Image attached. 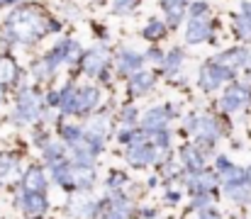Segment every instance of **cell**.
Returning a JSON list of instances; mask_svg holds the SVG:
<instances>
[{
	"label": "cell",
	"mask_w": 251,
	"mask_h": 219,
	"mask_svg": "<svg viewBox=\"0 0 251 219\" xmlns=\"http://www.w3.org/2000/svg\"><path fill=\"white\" fill-rule=\"evenodd\" d=\"M247 61H249V64H251V56H247Z\"/></svg>",
	"instance_id": "cell-30"
},
{
	"label": "cell",
	"mask_w": 251,
	"mask_h": 219,
	"mask_svg": "<svg viewBox=\"0 0 251 219\" xmlns=\"http://www.w3.org/2000/svg\"><path fill=\"white\" fill-rule=\"evenodd\" d=\"M98 102V90L95 88H85L81 93H76V112H85L90 107H95Z\"/></svg>",
	"instance_id": "cell-7"
},
{
	"label": "cell",
	"mask_w": 251,
	"mask_h": 219,
	"mask_svg": "<svg viewBox=\"0 0 251 219\" xmlns=\"http://www.w3.org/2000/svg\"><path fill=\"white\" fill-rule=\"evenodd\" d=\"M164 22H156V20H151L149 24H147V37H151V39H159L161 34H164Z\"/></svg>",
	"instance_id": "cell-23"
},
{
	"label": "cell",
	"mask_w": 251,
	"mask_h": 219,
	"mask_svg": "<svg viewBox=\"0 0 251 219\" xmlns=\"http://www.w3.org/2000/svg\"><path fill=\"white\" fill-rule=\"evenodd\" d=\"M207 37H210V24H207L205 20H200V17H193L190 24H188L185 39H188L190 44H195V42H202V39H207Z\"/></svg>",
	"instance_id": "cell-3"
},
{
	"label": "cell",
	"mask_w": 251,
	"mask_h": 219,
	"mask_svg": "<svg viewBox=\"0 0 251 219\" xmlns=\"http://www.w3.org/2000/svg\"><path fill=\"white\" fill-rule=\"evenodd\" d=\"M93 183V170L88 166H78L74 170H69V185H76L78 190H85Z\"/></svg>",
	"instance_id": "cell-6"
},
{
	"label": "cell",
	"mask_w": 251,
	"mask_h": 219,
	"mask_svg": "<svg viewBox=\"0 0 251 219\" xmlns=\"http://www.w3.org/2000/svg\"><path fill=\"white\" fill-rule=\"evenodd\" d=\"M25 190H27V193H42V190H44V175H42V170L32 168V170L25 175Z\"/></svg>",
	"instance_id": "cell-10"
},
{
	"label": "cell",
	"mask_w": 251,
	"mask_h": 219,
	"mask_svg": "<svg viewBox=\"0 0 251 219\" xmlns=\"http://www.w3.org/2000/svg\"><path fill=\"white\" fill-rule=\"evenodd\" d=\"M151 83H154V75H149L144 71H134V75H132V88L134 90H147Z\"/></svg>",
	"instance_id": "cell-16"
},
{
	"label": "cell",
	"mask_w": 251,
	"mask_h": 219,
	"mask_svg": "<svg viewBox=\"0 0 251 219\" xmlns=\"http://www.w3.org/2000/svg\"><path fill=\"white\" fill-rule=\"evenodd\" d=\"M247 178H249V180H251V168H249V170H247Z\"/></svg>",
	"instance_id": "cell-29"
},
{
	"label": "cell",
	"mask_w": 251,
	"mask_h": 219,
	"mask_svg": "<svg viewBox=\"0 0 251 219\" xmlns=\"http://www.w3.org/2000/svg\"><path fill=\"white\" fill-rule=\"evenodd\" d=\"M183 2L185 0H164V7H166L168 15H171V24H178V20L183 15Z\"/></svg>",
	"instance_id": "cell-15"
},
{
	"label": "cell",
	"mask_w": 251,
	"mask_h": 219,
	"mask_svg": "<svg viewBox=\"0 0 251 219\" xmlns=\"http://www.w3.org/2000/svg\"><path fill=\"white\" fill-rule=\"evenodd\" d=\"M61 107H64V112H76V93H74V88H66V93H64V97H61Z\"/></svg>",
	"instance_id": "cell-21"
},
{
	"label": "cell",
	"mask_w": 251,
	"mask_h": 219,
	"mask_svg": "<svg viewBox=\"0 0 251 219\" xmlns=\"http://www.w3.org/2000/svg\"><path fill=\"white\" fill-rule=\"evenodd\" d=\"M7 29H10V37L20 39V42H32L37 37H42L44 32V22L37 12L32 10H22V12H15L7 22Z\"/></svg>",
	"instance_id": "cell-1"
},
{
	"label": "cell",
	"mask_w": 251,
	"mask_h": 219,
	"mask_svg": "<svg viewBox=\"0 0 251 219\" xmlns=\"http://www.w3.org/2000/svg\"><path fill=\"white\" fill-rule=\"evenodd\" d=\"M237 32H239V37L251 39V20L247 15H239V17H237Z\"/></svg>",
	"instance_id": "cell-20"
},
{
	"label": "cell",
	"mask_w": 251,
	"mask_h": 219,
	"mask_svg": "<svg viewBox=\"0 0 251 219\" xmlns=\"http://www.w3.org/2000/svg\"><path fill=\"white\" fill-rule=\"evenodd\" d=\"M183 161L188 163L190 170H200V168H202V161H200V156L195 153V148H183Z\"/></svg>",
	"instance_id": "cell-18"
},
{
	"label": "cell",
	"mask_w": 251,
	"mask_h": 219,
	"mask_svg": "<svg viewBox=\"0 0 251 219\" xmlns=\"http://www.w3.org/2000/svg\"><path fill=\"white\" fill-rule=\"evenodd\" d=\"M244 102H247V95H244V90H242V88H234V90H229V93L225 95V100H222V107H225L227 112H232V110H239Z\"/></svg>",
	"instance_id": "cell-8"
},
{
	"label": "cell",
	"mask_w": 251,
	"mask_h": 219,
	"mask_svg": "<svg viewBox=\"0 0 251 219\" xmlns=\"http://www.w3.org/2000/svg\"><path fill=\"white\" fill-rule=\"evenodd\" d=\"M180 61H183V56H180V51H171L166 59V69L168 71H176L178 66H180Z\"/></svg>",
	"instance_id": "cell-24"
},
{
	"label": "cell",
	"mask_w": 251,
	"mask_h": 219,
	"mask_svg": "<svg viewBox=\"0 0 251 219\" xmlns=\"http://www.w3.org/2000/svg\"><path fill=\"white\" fill-rule=\"evenodd\" d=\"M64 137L71 139V142H81V129L78 127H66L64 129Z\"/></svg>",
	"instance_id": "cell-26"
},
{
	"label": "cell",
	"mask_w": 251,
	"mask_h": 219,
	"mask_svg": "<svg viewBox=\"0 0 251 219\" xmlns=\"http://www.w3.org/2000/svg\"><path fill=\"white\" fill-rule=\"evenodd\" d=\"M15 78V64L10 56H2L0 59V83H12Z\"/></svg>",
	"instance_id": "cell-14"
},
{
	"label": "cell",
	"mask_w": 251,
	"mask_h": 219,
	"mask_svg": "<svg viewBox=\"0 0 251 219\" xmlns=\"http://www.w3.org/2000/svg\"><path fill=\"white\" fill-rule=\"evenodd\" d=\"M20 120H34L39 112V100L34 97V93H22L20 97Z\"/></svg>",
	"instance_id": "cell-4"
},
{
	"label": "cell",
	"mask_w": 251,
	"mask_h": 219,
	"mask_svg": "<svg viewBox=\"0 0 251 219\" xmlns=\"http://www.w3.org/2000/svg\"><path fill=\"white\" fill-rule=\"evenodd\" d=\"M156 158V153H154V148L151 146H132L129 151H127V161L129 163H134V166H142V163H151Z\"/></svg>",
	"instance_id": "cell-5"
},
{
	"label": "cell",
	"mask_w": 251,
	"mask_h": 219,
	"mask_svg": "<svg viewBox=\"0 0 251 219\" xmlns=\"http://www.w3.org/2000/svg\"><path fill=\"white\" fill-rule=\"evenodd\" d=\"M202 219H220L217 215H212V212H207V215H202Z\"/></svg>",
	"instance_id": "cell-28"
},
{
	"label": "cell",
	"mask_w": 251,
	"mask_h": 219,
	"mask_svg": "<svg viewBox=\"0 0 251 219\" xmlns=\"http://www.w3.org/2000/svg\"><path fill=\"white\" fill-rule=\"evenodd\" d=\"M227 78H229V71H227V69L212 64V66H205V69H202L200 85H202L205 90H212V88H217V85H220L222 80H227Z\"/></svg>",
	"instance_id": "cell-2"
},
{
	"label": "cell",
	"mask_w": 251,
	"mask_h": 219,
	"mask_svg": "<svg viewBox=\"0 0 251 219\" xmlns=\"http://www.w3.org/2000/svg\"><path fill=\"white\" fill-rule=\"evenodd\" d=\"M25 210L29 215H42L47 210V200L42 197V193H27L25 195Z\"/></svg>",
	"instance_id": "cell-9"
},
{
	"label": "cell",
	"mask_w": 251,
	"mask_h": 219,
	"mask_svg": "<svg viewBox=\"0 0 251 219\" xmlns=\"http://www.w3.org/2000/svg\"><path fill=\"white\" fill-rule=\"evenodd\" d=\"M212 183H215V178L212 175H198V178H190V188L193 190H205V188H212Z\"/></svg>",
	"instance_id": "cell-19"
},
{
	"label": "cell",
	"mask_w": 251,
	"mask_h": 219,
	"mask_svg": "<svg viewBox=\"0 0 251 219\" xmlns=\"http://www.w3.org/2000/svg\"><path fill=\"white\" fill-rule=\"evenodd\" d=\"M139 66H142V59L137 54H132V51L122 54V59H120V71L122 73H134Z\"/></svg>",
	"instance_id": "cell-12"
},
{
	"label": "cell",
	"mask_w": 251,
	"mask_h": 219,
	"mask_svg": "<svg viewBox=\"0 0 251 219\" xmlns=\"http://www.w3.org/2000/svg\"><path fill=\"white\" fill-rule=\"evenodd\" d=\"M59 158H61V146L59 144L47 146V161H59Z\"/></svg>",
	"instance_id": "cell-25"
},
{
	"label": "cell",
	"mask_w": 251,
	"mask_h": 219,
	"mask_svg": "<svg viewBox=\"0 0 251 219\" xmlns=\"http://www.w3.org/2000/svg\"><path fill=\"white\" fill-rule=\"evenodd\" d=\"M164 120H166V112L156 107V110H151V112L147 115L144 124H147V129H154V127H161V124H164Z\"/></svg>",
	"instance_id": "cell-17"
},
{
	"label": "cell",
	"mask_w": 251,
	"mask_h": 219,
	"mask_svg": "<svg viewBox=\"0 0 251 219\" xmlns=\"http://www.w3.org/2000/svg\"><path fill=\"white\" fill-rule=\"evenodd\" d=\"M107 61V56H105V51L102 49H95L93 54H88V59H85V71L88 73H98L102 69V64Z\"/></svg>",
	"instance_id": "cell-11"
},
{
	"label": "cell",
	"mask_w": 251,
	"mask_h": 219,
	"mask_svg": "<svg viewBox=\"0 0 251 219\" xmlns=\"http://www.w3.org/2000/svg\"><path fill=\"white\" fill-rule=\"evenodd\" d=\"M0 100H2V93H0Z\"/></svg>",
	"instance_id": "cell-31"
},
{
	"label": "cell",
	"mask_w": 251,
	"mask_h": 219,
	"mask_svg": "<svg viewBox=\"0 0 251 219\" xmlns=\"http://www.w3.org/2000/svg\"><path fill=\"white\" fill-rule=\"evenodd\" d=\"M247 56H249V54H244V51L234 49V51L222 54V56H220V64H227V66H239V64H247Z\"/></svg>",
	"instance_id": "cell-13"
},
{
	"label": "cell",
	"mask_w": 251,
	"mask_h": 219,
	"mask_svg": "<svg viewBox=\"0 0 251 219\" xmlns=\"http://www.w3.org/2000/svg\"><path fill=\"white\" fill-rule=\"evenodd\" d=\"M207 7H205V2H195V5H190V15L193 17H200V12H205Z\"/></svg>",
	"instance_id": "cell-27"
},
{
	"label": "cell",
	"mask_w": 251,
	"mask_h": 219,
	"mask_svg": "<svg viewBox=\"0 0 251 219\" xmlns=\"http://www.w3.org/2000/svg\"><path fill=\"white\" fill-rule=\"evenodd\" d=\"M137 2H139V0H115L112 10H115L117 15H125V12L134 10V7H137Z\"/></svg>",
	"instance_id": "cell-22"
}]
</instances>
